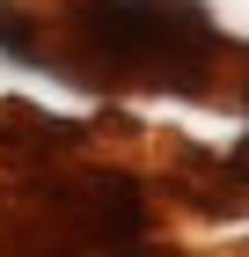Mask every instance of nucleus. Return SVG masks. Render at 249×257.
I'll list each match as a JSON object with an SVG mask.
<instances>
[{
  "label": "nucleus",
  "instance_id": "nucleus-3",
  "mask_svg": "<svg viewBox=\"0 0 249 257\" xmlns=\"http://www.w3.org/2000/svg\"><path fill=\"white\" fill-rule=\"evenodd\" d=\"M234 177L249 184V140H242V147H234Z\"/></svg>",
  "mask_w": 249,
  "mask_h": 257
},
{
  "label": "nucleus",
  "instance_id": "nucleus-2",
  "mask_svg": "<svg viewBox=\"0 0 249 257\" xmlns=\"http://www.w3.org/2000/svg\"><path fill=\"white\" fill-rule=\"evenodd\" d=\"M147 235V191L110 169H66L30 177V220H15L0 242H37V250H125Z\"/></svg>",
  "mask_w": 249,
  "mask_h": 257
},
{
  "label": "nucleus",
  "instance_id": "nucleus-1",
  "mask_svg": "<svg viewBox=\"0 0 249 257\" xmlns=\"http://www.w3.org/2000/svg\"><path fill=\"white\" fill-rule=\"evenodd\" d=\"M74 37L117 81L205 88L212 74V22L198 0H81Z\"/></svg>",
  "mask_w": 249,
  "mask_h": 257
}]
</instances>
